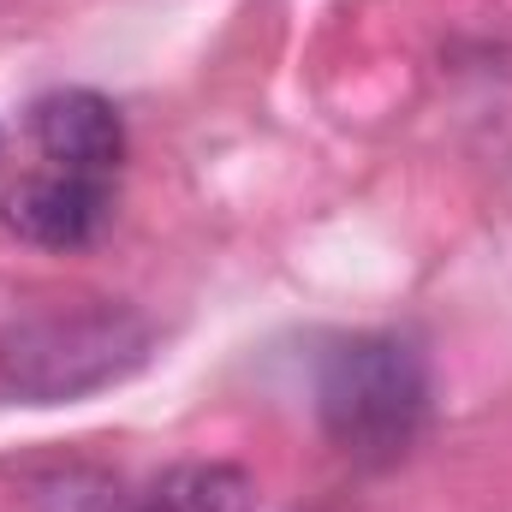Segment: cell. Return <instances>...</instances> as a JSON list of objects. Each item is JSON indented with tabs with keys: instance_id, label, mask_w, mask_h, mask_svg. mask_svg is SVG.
<instances>
[{
	"instance_id": "5",
	"label": "cell",
	"mask_w": 512,
	"mask_h": 512,
	"mask_svg": "<svg viewBox=\"0 0 512 512\" xmlns=\"http://www.w3.org/2000/svg\"><path fill=\"white\" fill-rule=\"evenodd\" d=\"M137 512H256V483L239 465L191 459V465L161 471L149 495L137 501Z\"/></svg>"
},
{
	"instance_id": "3",
	"label": "cell",
	"mask_w": 512,
	"mask_h": 512,
	"mask_svg": "<svg viewBox=\"0 0 512 512\" xmlns=\"http://www.w3.org/2000/svg\"><path fill=\"white\" fill-rule=\"evenodd\" d=\"M108 215H114V185L66 167L18 179L0 203V227L36 251H84L108 227Z\"/></svg>"
},
{
	"instance_id": "2",
	"label": "cell",
	"mask_w": 512,
	"mask_h": 512,
	"mask_svg": "<svg viewBox=\"0 0 512 512\" xmlns=\"http://www.w3.org/2000/svg\"><path fill=\"white\" fill-rule=\"evenodd\" d=\"M316 417L352 459H393L429 417V364L405 334H346L316 364Z\"/></svg>"
},
{
	"instance_id": "4",
	"label": "cell",
	"mask_w": 512,
	"mask_h": 512,
	"mask_svg": "<svg viewBox=\"0 0 512 512\" xmlns=\"http://www.w3.org/2000/svg\"><path fill=\"white\" fill-rule=\"evenodd\" d=\"M30 137L48 155V167L66 173L108 179L126 161V120L102 90H48L30 108Z\"/></svg>"
},
{
	"instance_id": "1",
	"label": "cell",
	"mask_w": 512,
	"mask_h": 512,
	"mask_svg": "<svg viewBox=\"0 0 512 512\" xmlns=\"http://www.w3.org/2000/svg\"><path fill=\"white\" fill-rule=\"evenodd\" d=\"M143 358H149V322L114 298L54 304L0 328V387L24 405H66L102 393L126 382Z\"/></svg>"
}]
</instances>
